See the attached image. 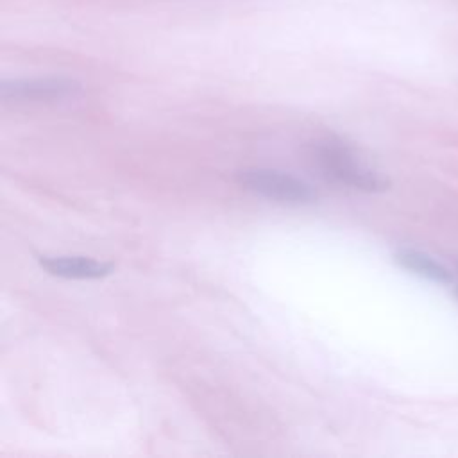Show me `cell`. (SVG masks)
Segmentation results:
<instances>
[{
    "label": "cell",
    "mask_w": 458,
    "mask_h": 458,
    "mask_svg": "<svg viewBox=\"0 0 458 458\" xmlns=\"http://www.w3.org/2000/svg\"><path fill=\"white\" fill-rule=\"evenodd\" d=\"M395 261L424 277V279H429V281H435V283H449L451 281V272L438 261H435L431 256L420 252V250H413V249H401L397 254H395Z\"/></svg>",
    "instance_id": "5b68a950"
},
{
    "label": "cell",
    "mask_w": 458,
    "mask_h": 458,
    "mask_svg": "<svg viewBox=\"0 0 458 458\" xmlns=\"http://www.w3.org/2000/svg\"><path fill=\"white\" fill-rule=\"evenodd\" d=\"M81 82L68 77H38V79H13L0 82V97L4 100L25 102H61L79 97Z\"/></svg>",
    "instance_id": "3957f363"
},
{
    "label": "cell",
    "mask_w": 458,
    "mask_h": 458,
    "mask_svg": "<svg viewBox=\"0 0 458 458\" xmlns=\"http://www.w3.org/2000/svg\"><path fill=\"white\" fill-rule=\"evenodd\" d=\"M236 179L245 190L276 202L306 204L317 197L308 182L277 170L247 168L240 170Z\"/></svg>",
    "instance_id": "7a4b0ae2"
},
{
    "label": "cell",
    "mask_w": 458,
    "mask_h": 458,
    "mask_svg": "<svg viewBox=\"0 0 458 458\" xmlns=\"http://www.w3.org/2000/svg\"><path fill=\"white\" fill-rule=\"evenodd\" d=\"M39 265L48 274L66 279H98L113 270L109 263L84 256H41Z\"/></svg>",
    "instance_id": "277c9868"
},
{
    "label": "cell",
    "mask_w": 458,
    "mask_h": 458,
    "mask_svg": "<svg viewBox=\"0 0 458 458\" xmlns=\"http://www.w3.org/2000/svg\"><path fill=\"white\" fill-rule=\"evenodd\" d=\"M313 159L322 174L338 184L370 193L385 191L390 186V181L381 172L363 163L342 140L326 138L317 141Z\"/></svg>",
    "instance_id": "6da1fadb"
}]
</instances>
